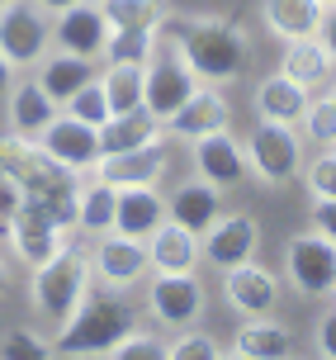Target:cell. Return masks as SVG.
I'll return each instance as SVG.
<instances>
[{"label": "cell", "mask_w": 336, "mask_h": 360, "mask_svg": "<svg viewBox=\"0 0 336 360\" xmlns=\"http://www.w3.org/2000/svg\"><path fill=\"white\" fill-rule=\"evenodd\" d=\"M171 29H176L180 48H185L199 81L232 86L237 76L247 72L251 38L237 19H228V15H171Z\"/></svg>", "instance_id": "1"}, {"label": "cell", "mask_w": 336, "mask_h": 360, "mask_svg": "<svg viewBox=\"0 0 336 360\" xmlns=\"http://www.w3.org/2000/svg\"><path fill=\"white\" fill-rule=\"evenodd\" d=\"M90 285H95L90 247H76V242H71L67 252H57L48 266H34V280H29V308H34L53 332H62V327L71 323V313L86 304Z\"/></svg>", "instance_id": "2"}, {"label": "cell", "mask_w": 336, "mask_h": 360, "mask_svg": "<svg viewBox=\"0 0 336 360\" xmlns=\"http://www.w3.org/2000/svg\"><path fill=\"white\" fill-rule=\"evenodd\" d=\"M128 327H138V318L128 308L124 289H109V294L90 289L86 304L71 313V323L53 337V356H109Z\"/></svg>", "instance_id": "3"}, {"label": "cell", "mask_w": 336, "mask_h": 360, "mask_svg": "<svg viewBox=\"0 0 336 360\" xmlns=\"http://www.w3.org/2000/svg\"><path fill=\"white\" fill-rule=\"evenodd\" d=\"M142 72H147L142 76V109H147L152 119H161V124H166V119L199 90V76H195V67H190L185 48H180L171 19L157 29V38H152V57H147Z\"/></svg>", "instance_id": "4"}, {"label": "cell", "mask_w": 336, "mask_h": 360, "mask_svg": "<svg viewBox=\"0 0 336 360\" xmlns=\"http://www.w3.org/2000/svg\"><path fill=\"white\" fill-rule=\"evenodd\" d=\"M53 53V15L38 0H5L0 5V57L24 72Z\"/></svg>", "instance_id": "5"}, {"label": "cell", "mask_w": 336, "mask_h": 360, "mask_svg": "<svg viewBox=\"0 0 336 360\" xmlns=\"http://www.w3.org/2000/svg\"><path fill=\"white\" fill-rule=\"evenodd\" d=\"M242 147H247V171L256 176V185L275 190V185H284V180H294L303 171V143L294 133V124L256 119V128L242 138Z\"/></svg>", "instance_id": "6"}, {"label": "cell", "mask_w": 336, "mask_h": 360, "mask_svg": "<svg viewBox=\"0 0 336 360\" xmlns=\"http://www.w3.org/2000/svg\"><path fill=\"white\" fill-rule=\"evenodd\" d=\"M5 237H10L15 256L29 270H34V266H48L57 252H67V247H71V228H67V223H57L48 209H38L34 199H24L15 214H10Z\"/></svg>", "instance_id": "7"}, {"label": "cell", "mask_w": 336, "mask_h": 360, "mask_svg": "<svg viewBox=\"0 0 336 360\" xmlns=\"http://www.w3.org/2000/svg\"><path fill=\"white\" fill-rule=\"evenodd\" d=\"M284 280L308 294V299H322L336 289V242L313 228V233H294L284 242Z\"/></svg>", "instance_id": "8"}, {"label": "cell", "mask_w": 336, "mask_h": 360, "mask_svg": "<svg viewBox=\"0 0 336 360\" xmlns=\"http://www.w3.org/2000/svg\"><path fill=\"white\" fill-rule=\"evenodd\" d=\"M204 308H209V289H204V280L195 270H176V275H161L157 270V280L147 289V313L161 327L185 332V327H195L204 318Z\"/></svg>", "instance_id": "9"}, {"label": "cell", "mask_w": 336, "mask_h": 360, "mask_svg": "<svg viewBox=\"0 0 336 360\" xmlns=\"http://www.w3.org/2000/svg\"><path fill=\"white\" fill-rule=\"evenodd\" d=\"M171 166H176V152H171L166 133H161L157 143H142L133 152H105L90 176L109 180L114 190H128V185H161L171 176Z\"/></svg>", "instance_id": "10"}, {"label": "cell", "mask_w": 336, "mask_h": 360, "mask_svg": "<svg viewBox=\"0 0 336 360\" xmlns=\"http://www.w3.org/2000/svg\"><path fill=\"white\" fill-rule=\"evenodd\" d=\"M90 270L105 289H133L147 280V242L142 237H124V233H100L90 247Z\"/></svg>", "instance_id": "11"}, {"label": "cell", "mask_w": 336, "mask_h": 360, "mask_svg": "<svg viewBox=\"0 0 336 360\" xmlns=\"http://www.w3.org/2000/svg\"><path fill=\"white\" fill-rule=\"evenodd\" d=\"M38 143H43V152L53 157V162H62L67 171H76V176H90L95 171V162H100V128L86 124V119H76V114H57L53 124L38 133Z\"/></svg>", "instance_id": "12"}, {"label": "cell", "mask_w": 336, "mask_h": 360, "mask_svg": "<svg viewBox=\"0 0 336 360\" xmlns=\"http://www.w3.org/2000/svg\"><path fill=\"white\" fill-rule=\"evenodd\" d=\"M166 138H176V143H199L204 133H218V128H232V105L228 95H223V86H209V81H199V90L185 100V105L166 119Z\"/></svg>", "instance_id": "13"}, {"label": "cell", "mask_w": 336, "mask_h": 360, "mask_svg": "<svg viewBox=\"0 0 336 360\" xmlns=\"http://www.w3.org/2000/svg\"><path fill=\"white\" fill-rule=\"evenodd\" d=\"M199 247H204V261H213L218 270L247 266L261 252V223L251 214H218L213 228L199 237Z\"/></svg>", "instance_id": "14"}, {"label": "cell", "mask_w": 336, "mask_h": 360, "mask_svg": "<svg viewBox=\"0 0 336 360\" xmlns=\"http://www.w3.org/2000/svg\"><path fill=\"white\" fill-rule=\"evenodd\" d=\"M105 43H109V19H105V5L100 0H81V5L53 15V48L100 62L105 57Z\"/></svg>", "instance_id": "15"}, {"label": "cell", "mask_w": 336, "mask_h": 360, "mask_svg": "<svg viewBox=\"0 0 336 360\" xmlns=\"http://www.w3.org/2000/svg\"><path fill=\"white\" fill-rule=\"evenodd\" d=\"M190 157H195V176L213 180L218 190H232L251 176L247 171V147L242 138H232V128H218V133H204L199 143H190Z\"/></svg>", "instance_id": "16"}, {"label": "cell", "mask_w": 336, "mask_h": 360, "mask_svg": "<svg viewBox=\"0 0 336 360\" xmlns=\"http://www.w3.org/2000/svg\"><path fill=\"white\" fill-rule=\"evenodd\" d=\"M223 299H228V308L237 318H266L280 304V280L266 266L247 261V266L223 270Z\"/></svg>", "instance_id": "17"}, {"label": "cell", "mask_w": 336, "mask_h": 360, "mask_svg": "<svg viewBox=\"0 0 336 360\" xmlns=\"http://www.w3.org/2000/svg\"><path fill=\"white\" fill-rule=\"evenodd\" d=\"M223 214V190L213 185V180L195 176V180H180L176 190L166 195V218L180 223V228H190V233H209L213 218Z\"/></svg>", "instance_id": "18"}, {"label": "cell", "mask_w": 336, "mask_h": 360, "mask_svg": "<svg viewBox=\"0 0 336 360\" xmlns=\"http://www.w3.org/2000/svg\"><path fill=\"white\" fill-rule=\"evenodd\" d=\"M232 356L242 360H284L299 351V337H294V327L280 323V318H247V323L237 327V337H232L228 346Z\"/></svg>", "instance_id": "19"}, {"label": "cell", "mask_w": 336, "mask_h": 360, "mask_svg": "<svg viewBox=\"0 0 336 360\" xmlns=\"http://www.w3.org/2000/svg\"><path fill=\"white\" fill-rule=\"evenodd\" d=\"M57 114H62V105H57L53 95L38 86V76H29V81H10V90H5V119H10V128H15V133L38 138V133L53 124Z\"/></svg>", "instance_id": "20"}, {"label": "cell", "mask_w": 336, "mask_h": 360, "mask_svg": "<svg viewBox=\"0 0 336 360\" xmlns=\"http://www.w3.org/2000/svg\"><path fill=\"white\" fill-rule=\"evenodd\" d=\"M147 261H152V270H161V275H176V270H195L199 261H204L199 233L180 228V223H171V218H161L157 233L147 237Z\"/></svg>", "instance_id": "21"}, {"label": "cell", "mask_w": 336, "mask_h": 360, "mask_svg": "<svg viewBox=\"0 0 336 360\" xmlns=\"http://www.w3.org/2000/svg\"><path fill=\"white\" fill-rule=\"evenodd\" d=\"M308 100H313V90H303L299 81H289L284 72L266 76L261 86L251 90V105H256V119H270V124H303V114H308Z\"/></svg>", "instance_id": "22"}, {"label": "cell", "mask_w": 336, "mask_h": 360, "mask_svg": "<svg viewBox=\"0 0 336 360\" xmlns=\"http://www.w3.org/2000/svg\"><path fill=\"white\" fill-rule=\"evenodd\" d=\"M166 218V199L157 195V185H128L119 190V204H114V233L124 237H147L157 233V223Z\"/></svg>", "instance_id": "23"}, {"label": "cell", "mask_w": 336, "mask_h": 360, "mask_svg": "<svg viewBox=\"0 0 336 360\" xmlns=\"http://www.w3.org/2000/svg\"><path fill=\"white\" fill-rule=\"evenodd\" d=\"M332 67H336V57L327 53V43H322L318 34H308V38H289V43H284L280 72L289 76V81H299L303 90L327 86V81H332Z\"/></svg>", "instance_id": "24"}, {"label": "cell", "mask_w": 336, "mask_h": 360, "mask_svg": "<svg viewBox=\"0 0 336 360\" xmlns=\"http://www.w3.org/2000/svg\"><path fill=\"white\" fill-rule=\"evenodd\" d=\"M322 15H327V5L322 0H261V19H266V29L275 38H308L322 29Z\"/></svg>", "instance_id": "25"}, {"label": "cell", "mask_w": 336, "mask_h": 360, "mask_svg": "<svg viewBox=\"0 0 336 360\" xmlns=\"http://www.w3.org/2000/svg\"><path fill=\"white\" fill-rule=\"evenodd\" d=\"M90 76H95V62L90 57H76V53H62V48H53V53L38 62V86L48 90L57 105H67Z\"/></svg>", "instance_id": "26"}, {"label": "cell", "mask_w": 336, "mask_h": 360, "mask_svg": "<svg viewBox=\"0 0 336 360\" xmlns=\"http://www.w3.org/2000/svg\"><path fill=\"white\" fill-rule=\"evenodd\" d=\"M161 133V119H152L147 109H133V114H109L105 124H100V147L105 152H133V147L142 143H157ZM100 152V157H105Z\"/></svg>", "instance_id": "27"}, {"label": "cell", "mask_w": 336, "mask_h": 360, "mask_svg": "<svg viewBox=\"0 0 336 360\" xmlns=\"http://www.w3.org/2000/svg\"><path fill=\"white\" fill-rule=\"evenodd\" d=\"M114 204H119V190L100 176L81 180V204H76V228L90 237L114 233Z\"/></svg>", "instance_id": "28"}, {"label": "cell", "mask_w": 336, "mask_h": 360, "mask_svg": "<svg viewBox=\"0 0 336 360\" xmlns=\"http://www.w3.org/2000/svg\"><path fill=\"white\" fill-rule=\"evenodd\" d=\"M109 29H161L176 15V0H100Z\"/></svg>", "instance_id": "29"}, {"label": "cell", "mask_w": 336, "mask_h": 360, "mask_svg": "<svg viewBox=\"0 0 336 360\" xmlns=\"http://www.w3.org/2000/svg\"><path fill=\"white\" fill-rule=\"evenodd\" d=\"M142 67H128V62H105V72H100V81H105V95H109V109L114 114H133V109H142Z\"/></svg>", "instance_id": "30"}, {"label": "cell", "mask_w": 336, "mask_h": 360, "mask_svg": "<svg viewBox=\"0 0 336 360\" xmlns=\"http://www.w3.org/2000/svg\"><path fill=\"white\" fill-rule=\"evenodd\" d=\"M152 38H157V29H109V43H105V57H100V62L147 67V57H152Z\"/></svg>", "instance_id": "31"}, {"label": "cell", "mask_w": 336, "mask_h": 360, "mask_svg": "<svg viewBox=\"0 0 336 360\" xmlns=\"http://www.w3.org/2000/svg\"><path fill=\"white\" fill-rule=\"evenodd\" d=\"M62 109H67V114H76V119H86V124H95V128L105 124L114 109H109V95H105V81H100V72L90 76V81L76 90V95H71Z\"/></svg>", "instance_id": "32"}, {"label": "cell", "mask_w": 336, "mask_h": 360, "mask_svg": "<svg viewBox=\"0 0 336 360\" xmlns=\"http://www.w3.org/2000/svg\"><path fill=\"white\" fill-rule=\"evenodd\" d=\"M43 356H53V342L34 327H10L0 337V360H43Z\"/></svg>", "instance_id": "33"}, {"label": "cell", "mask_w": 336, "mask_h": 360, "mask_svg": "<svg viewBox=\"0 0 336 360\" xmlns=\"http://www.w3.org/2000/svg\"><path fill=\"white\" fill-rule=\"evenodd\" d=\"M166 356H171V360H223V356H228V346L213 342L209 332H190V327H185L176 342H166Z\"/></svg>", "instance_id": "34"}, {"label": "cell", "mask_w": 336, "mask_h": 360, "mask_svg": "<svg viewBox=\"0 0 336 360\" xmlns=\"http://www.w3.org/2000/svg\"><path fill=\"white\" fill-rule=\"evenodd\" d=\"M109 356H114V360H161V356H166V346H161L157 332H147V327H128L124 337L114 342Z\"/></svg>", "instance_id": "35"}, {"label": "cell", "mask_w": 336, "mask_h": 360, "mask_svg": "<svg viewBox=\"0 0 336 360\" xmlns=\"http://www.w3.org/2000/svg\"><path fill=\"white\" fill-rule=\"evenodd\" d=\"M303 133H308V138H313L318 147H336V105H332V95H322V100H308Z\"/></svg>", "instance_id": "36"}, {"label": "cell", "mask_w": 336, "mask_h": 360, "mask_svg": "<svg viewBox=\"0 0 336 360\" xmlns=\"http://www.w3.org/2000/svg\"><path fill=\"white\" fill-rule=\"evenodd\" d=\"M303 185L313 199H336V147H327L322 157L303 166Z\"/></svg>", "instance_id": "37"}, {"label": "cell", "mask_w": 336, "mask_h": 360, "mask_svg": "<svg viewBox=\"0 0 336 360\" xmlns=\"http://www.w3.org/2000/svg\"><path fill=\"white\" fill-rule=\"evenodd\" d=\"M19 204H24V190H19V180L0 171V223H10V214H15Z\"/></svg>", "instance_id": "38"}, {"label": "cell", "mask_w": 336, "mask_h": 360, "mask_svg": "<svg viewBox=\"0 0 336 360\" xmlns=\"http://www.w3.org/2000/svg\"><path fill=\"white\" fill-rule=\"evenodd\" d=\"M313 228L327 242H336V199H313Z\"/></svg>", "instance_id": "39"}, {"label": "cell", "mask_w": 336, "mask_h": 360, "mask_svg": "<svg viewBox=\"0 0 336 360\" xmlns=\"http://www.w3.org/2000/svg\"><path fill=\"white\" fill-rule=\"evenodd\" d=\"M318 351L327 360H336V308H332V313H322V323H318Z\"/></svg>", "instance_id": "40"}, {"label": "cell", "mask_w": 336, "mask_h": 360, "mask_svg": "<svg viewBox=\"0 0 336 360\" xmlns=\"http://www.w3.org/2000/svg\"><path fill=\"white\" fill-rule=\"evenodd\" d=\"M318 38H322V43H327V53L336 57V5H332V10H327V15H322V29H318Z\"/></svg>", "instance_id": "41"}, {"label": "cell", "mask_w": 336, "mask_h": 360, "mask_svg": "<svg viewBox=\"0 0 336 360\" xmlns=\"http://www.w3.org/2000/svg\"><path fill=\"white\" fill-rule=\"evenodd\" d=\"M48 15H62V10H71V5H81V0H38Z\"/></svg>", "instance_id": "42"}, {"label": "cell", "mask_w": 336, "mask_h": 360, "mask_svg": "<svg viewBox=\"0 0 336 360\" xmlns=\"http://www.w3.org/2000/svg\"><path fill=\"white\" fill-rule=\"evenodd\" d=\"M10 81H15V67H10V62H5V57H0V95H5V90H10Z\"/></svg>", "instance_id": "43"}, {"label": "cell", "mask_w": 336, "mask_h": 360, "mask_svg": "<svg viewBox=\"0 0 336 360\" xmlns=\"http://www.w3.org/2000/svg\"><path fill=\"white\" fill-rule=\"evenodd\" d=\"M5 289H10V266L0 261V294H5Z\"/></svg>", "instance_id": "44"}, {"label": "cell", "mask_w": 336, "mask_h": 360, "mask_svg": "<svg viewBox=\"0 0 336 360\" xmlns=\"http://www.w3.org/2000/svg\"><path fill=\"white\" fill-rule=\"evenodd\" d=\"M327 95H332V105H336V76H332V81H327Z\"/></svg>", "instance_id": "45"}, {"label": "cell", "mask_w": 336, "mask_h": 360, "mask_svg": "<svg viewBox=\"0 0 336 360\" xmlns=\"http://www.w3.org/2000/svg\"><path fill=\"white\" fill-rule=\"evenodd\" d=\"M322 5H327V10H332V5H336V0H322Z\"/></svg>", "instance_id": "46"}, {"label": "cell", "mask_w": 336, "mask_h": 360, "mask_svg": "<svg viewBox=\"0 0 336 360\" xmlns=\"http://www.w3.org/2000/svg\"><path fill=\"white\" fill-rule=\"evenodd\" d=\"M0 5H5V0H0Z\"/></svg>", "instance_id": "47"}, {"label": "cell", "mask_w": 336, "mask_h": 360, "mask_svg": "<svg viewBox=\"0 0 336 360\" xmlns=\"http://www.w3.org/2000/svg\"><path fill=\"white\" fill-rule=\"evenodd\" d=\"M332 294H336V289H332Z\"/></svg>", "instance_id": "48"}]
</instances>
